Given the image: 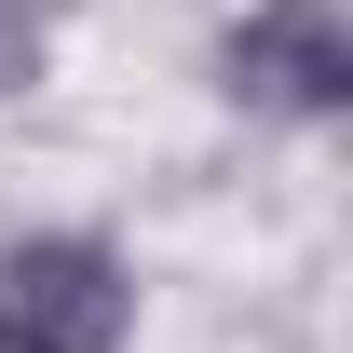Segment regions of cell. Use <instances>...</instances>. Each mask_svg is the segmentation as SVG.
<instances>
[{"label": "cell", "mask_w": 353, "mask_h": 353, "mask_svg": "<svg viewBox=\"0 0 353 353\" xmlns=\"http://www.w3.org/2000/svg\"><path fill=\"white\" fill-rule=\"evenodd\" d=\"M136 285L95 231H28L0 245V353H123Z\"/></svg>", "instance_id": "1"}, {"label": "cell", "mask_w": 353, "mask_h": 353, "mask_svg": "<svg viewBox=\"0 0 353 353\" xmlns=\"http://www.w3.org/2000/svg\"><path fill=\"white\" fill-rule=\"evenodd\" d=\"M218 82H231V109H259V123H340L353 109V28H340V0H259V14L218 41Z\"/></svg>", "instance_id": "2"}, {"label": "cell", "mask_w": 353, "mask_h": 353, "mask_svg": "<svg viewBox=\"0 0 353 353\" xmlns=\"http://www.w3.org/2000/svg\"><path fill=\"white\" fill-rule=\"evenodd\" d=\"M41 82V0H0V95Z\"/></svg>", "instance_id": "3"}]
</instances>
